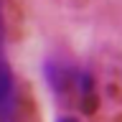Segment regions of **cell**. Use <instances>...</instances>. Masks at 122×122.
<instances>
[{
	"mask_svg": "<svg viewBox=\"0 0 122 122\" xmlns=\"http://www.w3.org/2000/svg\"><path fill=\"white\" fill-rule=\"evenodd\" d=\"M59 122H76V120H71V117H64V120H59Z\"/></svg>",
	"mask_w": 122,
	"mask_h": 122,
	"instance_id": "7a4b0ae2",
	"label": "cell"
},
{
	"mask_svg": "<svg viewBox=\"0 0 122 122\" xmlns=\"http://www.w3.org/2000/svg\"><path fill=\"white\" fill-rule=\"evenodd\" d=\"M0 66H8L5 56H3V10H0Z\"/></svg>",
	"mask_w": 122,
	"mask_h": 122,
	"instance_id": "6da1fadb",
	"label": "cell"
}]
</instances>
